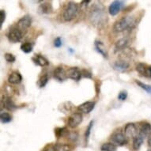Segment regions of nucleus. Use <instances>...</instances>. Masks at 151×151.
Listing matches in <instances>:
<instances>
[{
	"mask_svg": "<svg viewBox=\"0 0 151 151\" xmlns=\"http://www.w3.org/2000/svg\"><path fill=\"white\" fill-rule=\"evenodd\" d=\"M89 19L93 25L101 27L105 24L107 21V14L104 7L101 3L93 5L89 13Z\"/></svg>",
	"mask_w": 151,
	"mask_h": 151,
	"instance_id": "1",
	"label": "nucleus"
},
{
	"mask_svg": "<svg viewBox=\"0 0 151 151\" xmlns=\"http://www.w3.org/2000/svg\"><path fill=\"white\" fill-rule=\"evenodd\" d=\"M135 18L133 16H125L115 22L113 31L115 32H122L125 30L133 28L135 25Z\"/></svg>",
	"mask_w": 151,
	"mask_h": 151,
	"instance_id": "2",
	"label": "nucleus"
},
{
	"mask_svg": "<svg viewBox=\"0 0 151 151\" xmlns=\"http://www.w3.org/2000/svg\"><path fill=\"white\" fill-rule=\"evenodd\" d=\"M78 13V5L74 2H69L63 10V17L66 22H70L74 19Z\"/></svg>",
	"mask_w": 151,
	"mask_h": 151,
	"instance_id": "3",
	"label": "nucleus"
},
{
	"mask_svg": "<svg viewBox=\"0 0 151 151\" xmlns=\"http://www.w3.org/2000/svg\"><path fill=\"white\" fill-rule=\"evenodd\" d=\"M23 34L24 33L18 28L16 27V25H14L10 28V29L9 30L7 33V38L12 43L20 42L22 40Z\"/></svg>",
	"mask_w": 151,
	"mask_h": 151,
	"instance_id": "4",
	"label": "nucleus"
},
{
	"mask_svg": "<svg viewBox=\"0 0 151 151\" xmlns=\"http://www.w3.org/2000/svg\"><path fill=\"white\" fill-rule=\"evenodd\" d=\"M31 24H32L31 17L29 15H25L17 22V23L16 24V27L18 28L23 33H25L28 29L31 26Z\"/></svg>",
	"mask_w": 151,
	"mask_h": 151,
	"instance_id": "5",
	"label": "nucleus"
},
{
	"mask_svg": "<svg viewBox=\"0 0 151 151\" xmlns=\"http://www.w3.org/2000/svg\"><path fill=\"white\" fill-rule=\"evenodd\" d=\"M111 140L112 143L116 146H123L127 144V137L122 132H115L111 136Z\"/></svg>",
	"mask_w": 151,
	"mask_h": 151,
	"instance_id": "6",
	"label": "nucleus"
},
{
	"mask_svg": "<svg viewBox=\"0 0 151 151\" xmlns=\"http://www.w3.org/2000/svg\"><path fill=\"white\" fill-rule=\"evenodd\" d=\"M124 6V2L121 0H116L113 1L110 4L109 7V14L111 16H116L119 14Z\"/></svg>",
	"mask_w": 151,
	"mask_h": 151,
	"instance_id": "7",
	"label": "nucleus"
},
{
	"mask_svg": "<svg viewBox=\"0 0 151 151\" xmlns=\"http://www.w3.org/2000/svg\"><path fill=\"white\" fill-rule=\"evenodd\" d=\"M83 120V116L81 112H74L71 114L68 118V126L71 128H74L79 125Z\"/></svg>",
	"mask_w": 151,
	"mask_h": 151,
	"instance_id": "8",
	"label": "nucleus"
},
{
	"mask_svg": "<svg viewBox=\"0 0 151 151\" xmlns=\"http://www.w3.org/2000/svg\"><path fill=\"white\" fill-rule=\"evenodd\" d=\"M135 69L141 76L150 78H151V65L148 66V65H146V63H139L136 65Z\"/></svg>",
	"mask_w": 151,
	"mask_h": 151,
	"instance_id": "9",
	"label": "nucleus"
},
{
	"mask_svg": "<svg viewBox=\"0 0 151 151\" xmlns=\"http://www.w3.org/2000/svg\"><path fill=\"white\" fill-rule=\"evenodd\" d=\"M138 129H137L135 124L133 123H129L124 127V134L127 138H132L134 139L138 135Z\"/></svg>",
	"mask_w": 151,
	"mask_h": 151,
	"instance_id": "10",
	"label": "nucleus"
},
{
	"mask_svg": "<svg viewBox=\"0 0 151 151\" xmlns=\"http://www.w3.org/2000/svg\"><path fill=\"white\" fill-rule=\"evenodd\" d=\"M53 76L59 82H63L68 78H67V72L63 67H57L53 71Z\"/></svg>",
	"mask_w": 151,
	"mask_h": 151,
	"instance_id": "11",
	"label": "nucleus"
},
{
	"mask_svg": "<svg viewBox=\"0 0 151 151\" xmlns=\"http://www.w3.org/2000/svg\"><path fill=\"white\" fill-rule=\"evenodd\" d=\"M67 78L74 81H79L82 78V73L78 68L77 67H70L67 70Z\"/></svg>",
	"mask_w": 151,
	"mask_h": 151,
	"instance_id": "12",
	"label": "nucleus"
},
{
	"mask_svg": "<svg viewBox=\"0 0 151 151\" xmlns=\"http://www.w3.org/2000/svg\"><path fill=\"white\" fill-rule=\"evenodd\" d=\"M151 134V124L146 122H144L140 125L139 130V135L142 137L144 139H146V137L150 136Z\"/></svg>",
	"mask_w": 151,
	"mask_h": 151,
	"instance_id": "13",
	"label": "nucleus"
},
{
	"mask_svg": "<svg viewBox=\"0 0 151 151\" xmlns=\"http://www.w3.org/2000/svg\"><path fill=\"white\" fill-rule=\"evenodd\" d=\"M112 67H113V69L115 70L122 72L128 69L129 67H130V63H129V62L124 60V59H121V60L116 61L112 65Z\"/></svg>",
	"mask_w": 151,
	"mask_h": 151,
	"instance_id": "14",
	"label": "nucleus"
},
{
	"mask_svg": "<svg viewBox=\"0 0 151 151\" xmlns=\"http://www.w3.org/2000/svg\"><path fill=\"white\" fill-rule=\"evenodd\" d=\"M95 107V102L93 101H86L84 102L83 104H80L79 106H78V110L79 112L85 113V114H88L89 112L93 111V109Z\"/></svg>",
	"mask_w": 151,
	"mask_h": 151,
	"instance_id": "15",
	"label": "nucleus"
},
{
	"mask_svg": "<svg viewBox=\"0 0 151 151\" xmlns=\"http://www.w3.org/2000/svg\"><path fill=\"white\" fill-rule=\"evenodd\" d=\"M22 82V76L20 72L14 70L12 71L8 77V82L12 85H18Z\"/></svg>",
	"mask_w": 151,
	"mask_h": 151,
	"instance_id": "16",
	"label": "nucleus"
},
{
	"mask_svg": "<svg viewBox=\"0 0 151 151\" xmlns=\"http://www.w3.org/2000/svg\"><path fill=\"white\" fill-rule=\"evenodd\" d=\"M38 10L39 13L42 14H49L53 12V7L50 2H44L42 4L39 6Z\"/></svg>",
	"mask_w": 151,
	"mask_h": 151,
	"instance_id": "17",
	"label": "nucleus"
},
{
	"mask_svg": "<svg viewBox=\"0 0 151 151\" xmlns=\"http://www.w3.org/2000/svg\"><path fill=\"white\" fill-rule=\"evenodd\" d=\"M129 45V40L127 38H121L119 40L116 42L114 47L115 52H119L120 51H123Z\"/></svg>",
	"mask_w": 151,
	"mask_h": 151,
	"instance_id": "18",
	"label": "nucleus"
},
{
	"mask_svg": "<svg viewBox=\"0 0 151 151\" xmlns=\"http://www.w3.org/2000/svg\"><path fill=\"white\" fill-rule=\"evenodd\" d=\"M2 105H3L4 108H6L9 111H13L17 109V106L14 104L12 98H10V97H3V99L2 100Z\"/></svg>",
	"mask_w": 151,
	"mask_h": 151,
	"instance_id": "19",
	"label": "nucleus"
},
{
	"mask_svg": "<svg viewBox=\"0 0 151 151\" xmlns=\"http://www.w3.org/2000/svg\"><path fill=\"white\" fill-rule=\"evenodd\" d=\"M32 60L34 62V63L40 67H46L49 65L48 60L41 55H35L34 57L32 58Z\"/></svg>",
	"mask_w": 151,
	"mask_h": 151,
	"instance_id": "20",
	"label": "nucleus"
},
{
	"mask_svg": "<svg viewBox=\"0 0 151 151\" xmlns=\"http://www.w3.org/2000/svg\"><path fill=\"white\" fill-rule=\"evenodd\" d=\"M94 45H95V48H96V50L99 52L100 54L103 57L108 58V52H107L106 47H105L104 45L101 42V41H100V40H96Z\"/></svg>",
	"mask_w": 151,
	"mask_h": 151,
	"instance_id": "21",
	"label": "nucleus"
},
{
	"mask_svg": "<svg viewBox=\"0 0 151 151\" xmlns=\"http://www.w3.org/2000/svg\"><path fill=\"white\" fill-rule=\"evenodd\" d=\"M52 146L55 151H71V147L68 144L55 143Z\"/></svg>",
	"mask_w": 151,
	"mask_h": 151,
	"instance_id": "22",
	"label": "nucleus"
},
{
	"mask_svg": "<svg viewBox=\"0 0 151 151\" xmlns=\"http://www.w3.org/2000/svg\"><path fill=\"white\" fill-rule=\"evenodd\" d=\"M144 140L145 139L142 137L140 136V135H139V134L135 138L133 139V143H132V145H133V149H134V150H139L140 147H141L142 144L143 143Z\"/></svg>",
	"mask_w": 151,
	"mask_h": 151,
	"instance_id": "23",
	"label": "nucleus"
},
{
	"mask_svg": "<svg viewBox=\"0 0 151 151\" xmlns=\"http://www.w3.org/2000/svg\"><path fill=\"white\" fill-rule=\"evenodd\" d=\"M68 133H69V131H67L66 127H57V128L55 129V134L58 139L67 136Z\"/></svg>",
	"mask_w": 151,
	"mask_h": 151,
	"instance_id": "24",
	"label": "nucleus"
},
{
	"mask_svg": "<svg viewBox=\"0 0 151 151\" xmlns=\"http://www.w3.org/2000/svg\"><path fill=\"white\" fill-rule=\"evenodd\" d=\"M101 151H116L117 146L112 142H106L102 144L101 146Z\"/></svg>",
	"mask_w": 151,
	"mask_h": 151,
	"instance_id": "25",
	"label": "nucleus"
},
{
	"mask_svg": "<svg viewBox=\"0 0 151 151\" xmlns=\"http://www.w3.org/2000/svg\"><path fill=\"white\" fill-rule=\"evenodd\" d=\"M34 47V44L31 42H25L21 45V50L25 53H30Z\"/></svg>",
	"mask_w": 151,
	"mask_h": 151,
	"instance_id": "26",
	"label": "nucleus"
},
{
	"mask_svg": "<svg viewBox=\"0 0 151 151\" xmlns=\"http://www.w3.org/2000/svg\"><path fill=\"white\" fill-rule=\"evenodd\" d=\"M0 120L2 124H8L12 120V116L8 112H1L0 114Z\"/></svg>",
	"mask_w": 151,
	"mask_h": 151,
	"instance_id": "27",
	"label": "nucleus"
},
{
	"mask_svg": "<svg viewBox=\"0 0 151 151\" xmlns=\"http://www.w3.org/2000/svg\"><path fill=\"white\" fill-rule=\"evenodd\" d=\"M47 82H48V75L47 74H45L41 75L40 78L38 79L37 85H38V86L40 87V88H43V87H45L47 85Z\"/></svg>",
	"mask_w": 151,
	"mask_h": 151,
	"instance_id": "28",
	"label": "nucleus"
},
{
	"mask_svg": "<svg viewBox=\"0 0 151 151\" xmlns=\"http://www.w3.org/2000/svg\"><path fill=\"white\" fill-rule=\"evenodd\" d=\"M135 82H136V84L138 85L139 87H141L142 89H144V90H146L147 93L151 94V86L145 84V83H143V82H140V81H138V80H135Z\"/></svg>",
	"mask_w": 151,
	"mask_h": 151,
	"instance_id": "29",
	"label": "nucleus"
},
{
	"mask_svg": "<svg viewBox=\"0 0 151 151\" xmlns=\"http://www.w3.org/2000/svg\"><path fill=\"white\" fill-rule=\"evenodd\" d=\"M93 121H90V123H89L88 127H87L86 133H85V139H86V142H88V141H89V135H90V133H91V130L92 127H93Z\"/></svg>",
	"mask_w": 151,
	"mask_h": 151,
	"instance_id": "30",
	"label": "nucleus"
},
{
	"mask_svg": "<svg viewBox=\"0 0 151 151\" xmlns=\"http://www.w3.org/2000/svg\"><path fill=\"white\" fill-rule=\"evenodd\" d=\"M4 58H5V60L7 61L8 63H14L15 62V60H16V58L13 54L11 53H5L4 55Z\"/></svg>",
	"mask_w": 151,
	"mask_h": 151,
	"instance_id": "31",
	"label": "nucleus"
},
{
	"mask_svg": "<svg viewBox=\"0 0 151 151\" xmlns=\"http://www.w3.org/2000/svg\"><path fill=\"white\" fill-rule=\"evenodd\" d=\"M67 137H68V139L70 140H71L73 142H76L78 139V134L77 132H74V131H71V132H70L67 134Z\"/></svg>",
	"mask_w": 151,
	"mask_h": 151,
	"instance_id": "32",
	"label": "nucleus"
},
{
	"mask_svg": "<svg viewBox=\"0 0 151 151\" xmlns=\"http://www.w3.org/2000/svg\"><path fill=\"white\" fill-rule=\"evenodd\" d=\"M127 92L125 91V90H123V91L119 92V95H118V99L121 101H124L127 98Z\"/></svg>",
	"mask_w": 151,
	"mask_h": 151,
	"instance_id": "33",
	"label": "nucleus"
},
{
	"mask_svg": "<svg viewBox=\"0 0 151 151\" xmlns=\"http://www.w3.org/2000/svg\"><path fill=\"white\" fill-rule=\"evenodd\" d=\"M5 19H6L5 10H0V27H2V25H3Z\"/></svg>",
	"mask_w": 151,
	"mask_h": 151,
	"instance_id": "34",
	"label": "nucleus"
},
{
	"mask_svg": "<svg viewBox=\"0 0 151 151\" xmlns=\"http://www.w3.org/2000/svg\"><path fill=\"white\" fill-rule=\"evenodd\" d=\"M81 73H82V76L85 78H92V74L89 70H87L86 69H83L81 70Z\"/></svg>",
	"mask_w": 151,
	"mask_h": 151,
	"instance_id": "35",
	"label": "nucleus"
},
{
	"mask_svg": "<svg viewBox=\"0 0 151 151\" xmlns=\"http://www.w3.org/2000/svg\"><path fill=\"white\" fill-rule=\"evenodd\" d=\"M54 46L55 47H60L62 46V40H61V37H58L55 39Z\"/></svg>",
	"mask_w": 151,
	"mask_h": 151,
	"instance_id": "36",
	"label": "nucleus"
},
{
	"mask_svg": "<svg viewBox=\"0 0 151 151\" xmlns=\"http://www.w3.org/2000/svg\"><path fill=\"white\" fill-rule=\"evenodd\" d=\"M147 143H148V146L151 148V134H150V136L148 137V140H147Z\"/></svg>",
	"mask_w": 151,
	"mask_h": 151,
	"instance_id": "37",
	"label": "nucleus"
},
{
	"mask_svg": "<svg viewBox=\"0 0 151 151\" xmlns=\"http://www.w3.org/2000/svg\"><path fill=\"white\" fill-rule=\"evenodd\" d=\"M44 151H55V150H54V149H53V146H51V147H49V148L45 149Z\"/></svg>",
	"mask_w": 151,
	"mask_h": 151,
	"instance_id": "38",
	"label": "nucleus"
},
{
	"mask_svg": "<svg viewBox=\"0 0 151 151\" xmlns=\"http://www.w3.org/2000/svg\"><path fill=\"white\" fill-rule=\"evenodd\" d=\"M148 151H151V149H150V150H149Z\"/></svg>",
	"mask_w": 151,
	"mask_h": 151,
	"instance_id": "39",
	"label": "nucleus"
}]
</instances>
